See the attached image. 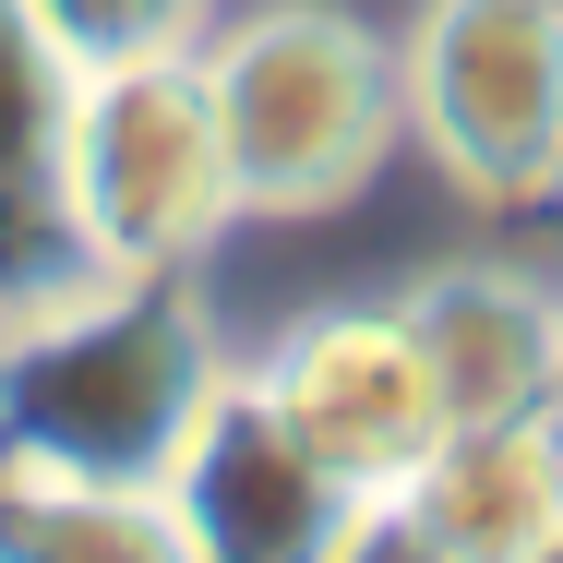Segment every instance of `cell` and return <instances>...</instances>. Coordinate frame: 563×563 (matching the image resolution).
Returning a JSON list of instances; mask_svg holds the SVG:
<instances>
[{"mask_svg":"<svg viewBox=\"0 0 563 563\" xmlns=\"http://www.w3.org/2000/svg\"><path fill=\"white\" fill-rule=\"evenodd\" d=\"M552 396H563V384H552Z\"/></svg>","mask_w":563,"mask_h":563,"instance_id":"5bb4252c","label":"cell"},{"mask_svg":"<svg viewBox=\"0 0 563 563\" xmlns=\"http://www.w3.org/2000/svg\"><path fill=\"white\" fill-rule=\"evenodd\" d=\"M396 504L455 563H528L563 528V396L516 420H444V444L396 479Z\"/></svg>","mask_w":563,"mask_h":563,"instance_id":"ba28073f","label":"cell"},{"mask_svg":"<svg viewBox=\"0 0 563 563\" xmlns=\"http://www.w3.org/2000/svg\"><path fill=\"white\" fill-rule=\"evenodd\" d=\"M168 516H180L192 563H324L336 528L360 516V492L228 372V396L168 467Z\"/></svg>","mask_w":563,"mask_h":563,"instance_id":"8992f818","label":"cell"},{"mask_svg":"<svg viewBox=\"0 0 563 563\" xmlns=\"http://www.w3.org/2000/svg\"><path fill=\"white\" fill-rule=\"evenodd\" d=\"M205 97L240 217H324L396 156V48L336 0H252L205 24Z\"/></svg>","mask_w":563,"mask_h":563,"instance_id":"7a4b0ae2","label":"cell"},{"mask_svg":"<svg viewBox=\"0 0 563 563\" xmlns=\"http://www.w3.org/2000/svg\"><path fill=\"white\" fill-rule=\"evenodd\" d=\"M408 336L444 384V420H516L552 408L563 384V288H540L528 264H444L408 300Z\"/></svg>","mask_w":563,"mask_h":563,"instance_id":"52a82bcc","label":"cell"},{"mask_svg":"<svg viewBox=\"0 0 563 563\" xmlns=\"http://www.w3.org/2000/svg\"><path fill=\"white\" fill-rule=\"evenodd\" d=\"M228 372L240 347L192 300V276H73L60 300L0 312V467L168 492Z\"/></svg>","mask_w":563,"mask_h":563,"instance_id":"6da1fadb","label":"cell"},{"mask_svg":"<svg viewBox=\"0 0 563 563\" xmlns=\"http://www.w3.org/2000/svg\"><path fill=\"white\" fill-rule=\"evenodd\" d=\"M396 120L455 192H563V0H420L396 36Z\"/></svg>","mask_w":563,"mask_h":563,"instance_id":"277c9868","label":"cell"},{"mask_svg":"<svg viewBox=\"0 0 563 563\" xmlns=\"http://www.w3.org/2000/svg\"><path fill=\"white\" fill-rule=\"evenodd\" d=\"M24 24L73 60V73H97V60H156V48H205V24H217V0H24Z\"/></svg>","mask_w":563,"mask_h":563,"instance_id":"8fae6325","label":"cell"},{"mask_svg":"<svg viewBox=\"0 0 563 563\" xmlns=\"http://www.w3.org/2000/svg\"><path fill=\"white\" fill-rule=\"evenodd\" d=\"M240 384L324 455L347 492H396L444 444V384H432V360H420L396 300H336V312L276 324L240 360Z\"/></svg>","mask_w":563,"mask_h":563,"instance_id":"5b68a950","label":"cell"},{"mask_svg":"<svg viewBox=\"0 0 563 563\" xmlns=\"http://www.w3.org/2000/svg\"><path fill=\"white\" fill-rule=\"evenodd\" d=\"M60 217L97 276H192L240 228V180L217 144V97L192 48L97 60L60 97Z\"/></svg>","mask_w":563,"mask_h":563,"instance_id":"3957f363","label":"cell"},{"mask_svg":"<svg viewBox=\"0 0 563 563\" xmlns=\"http://www.w3.org/2000/svg\"><path fill=\"white\" fill-rule=\"evenodd\" d=\"M324 563H455V552L396 504V492H360V516L336 528V552H324Z\"/></svg>","mask_w":563,"mask_h":563,"instance_id":"7c38bea8","label":"cell"},{"mask_svg":"<svg viewBox=\"0 0 563 563\" xmlns=\"http://www.w3.org/2000/svg\"><path fill=\"white\" fill-rule=\"evenodd\" d=\"M528 563H563V528H552V540H540V552H528Z\"/></svg>","mask_w":563,"mask_h":563,"instance_id":"4fadbf2b","label":"cell"},{"mask_svg":"<svg viewBox=\"0 0 563 563\" xmlns=\"http://www.w3.org/2000/svg\"><path fill=\"white\" fill-rule=\"evenodd\" d=\"M60 97L73 60L24 24V0H0V312H36L73 276H97L60 217Z\"/></svg>","mask_w":563,"mask_h":563,"instance_id":"9c48e42d","label":"cell"},{"mask_svg":"<svg viewBox=\"0 0 563 563\" xmlns=\"http://www.w3.org/2000/svg\"><path fill=\"white\" fill-rule=\"evenodd\" d=\"M0 563H192V540H180L168 492L0 467Z\"/></svg>","mask_w":563,"mask_h":563,"instance_id":"30bf717a","label":"cell"}]
</instances>
